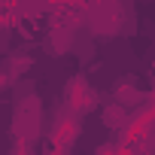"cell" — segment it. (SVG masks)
I'll use <instances>...</instances> for the list:
<instances>
[{
    "label": "cell",
    "instance_id": "277c9868",
    "mask_svg": "<svg viewBox=\"0 0 155 155\" xmlns=\"http://www.w3.org/2000/svg\"><path fill=\"white\" fill-rule=\"evenodd\" d=\"M104 122H107L110 128L125 125V104H110V107L104 110Z\"/></svg>",
    "mask_w": 155,
    "mask_h": 155
},
{
    "label": "cell",
    "instance_id": "3957f363",
    "mask_svg": "<svg viewBox=\"0 0 155 155\" xmlns=\"http://www.w3.org/2000/svg\"><path fill=\"white\" fill-rule=\"evenodd\" d=\"M113 97H116L119 104H137V101L143 97V91H140V85H137L134 76H125V79H119V82L113 85Z\"/></svg>",
    "mask_w": 155,
    "mask_h": 155
},
{
    "label": "cell",
    "instance_id": "7a4b0ae2",
    "mask_svg": "<svg viewBox=\"0 0 155 155\" xmlns=\"http://www.w3.org/2000/svg\"><path fill=\"white\" fill-rule=\"evenodd\" d=\"M37 128H40V104H37V97H28V101L18 107V116H15V134L34 137Z\"/></svg>",
    "mask_w": 155,
    "mask_h": 155
},
{
    "label": "cell",
    "instance_id": "6da1fadb",
    "mask_svg": "<svg viewBox=\"0 0 155 155\" xmlns=\"http://www.w3.org/2000/svg\"><path fill=\"white\" fill-rule=\"evenodd\" d=\"M122 6H119V0H97V3L88 9V28L91 34L97 37H113L119 34V25H122Z\"/></svg>",
    "mask_w": 155,
    "mask_h": 155
}]
</instances>
